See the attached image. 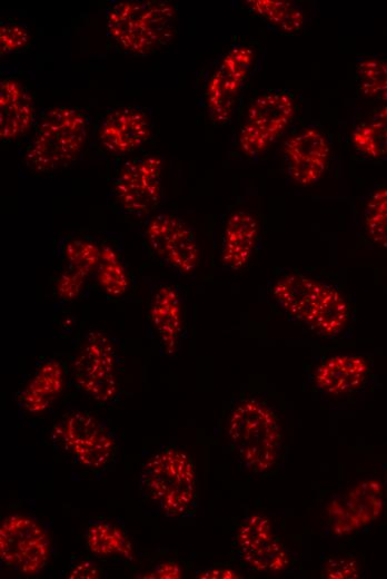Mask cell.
<instances>
[{
    "mask_svg": "<svg viewBox=\"0 0 387 579\" xmlns=\"http://www.w3.org/2000/svg\"><path fill=\"white\" fill-rule=\"evenodd\" d=\"M101 249L102 243L88 237L77 236L67 239L62 245L67 269L88 277L89 274L97 271L101 258Z\"/></svg>",
    "mask_w": 387,
    "mask_h": 579,
    "instance_id": "cell-28",
    "label": "cell"
},
{
    "mask_svg": "<svg viewBox=\"0 0 387 579\" xmlns=\"http://www.w3.org/2000/svg\"><path fill=\"white\" fill-rule=\"evenodd\" d=\"M96 272L100 287L108 295L119 297L127 292V269L119 253L108 243H102L101 258Z\"/></svg>",
    "mask_w": 387,
    "mask_h": 579,
    "instance_id": "cell-26",
    "label": "cell"
},
{
    "mask_svg": "<svg viewBox=\"0 0 387 579\" xmlns=\"http://www.w3.org/2000/svg\"><path fill=\"white\" fill-rule=\"evenodd\" d=\"M198 578L202 579H236L241 578L237 571H235L231 568L224 567V566H216L208 568L197 575Z\"/></svg>",
    "mask_w": 387,
    "mask_h": 579,
    "instance_id": "cell-35",
    "label": "cell"
},
{
    "mask_svg": "<svg viewBox=\"0 0 387 579\" xmlns=\"http://www.w3.org/2000/svg\"><path fill=\"white\" fill-rule=\"evenodd\" d=\"M101 576V571L98 566L89 560L81 561L72 567L70 570L68 578L71 579H85V578H99Z\"/></svg>",
    "mask_w": 387,
    "mask_h": 579,
    "instance_id": "cell-34",
    "label": "cell"
},
{
    "mask_svg": "<svg viewBox=\"0 0 387 579\" xmlns=\"http://www.w3.org/2000/svg\"><path fill=\"white\" fill-rule=\"evenodd\" d=\"M181 567L175 561L158 563L151 571L142 576L143 578L178 579L181 578Z\"/></svg>",
    "mask_w": 387,
    "mask_h": 579,
    "instance_id": "cell-33",
    "label": "cell"
},
{
    "mask_svg": "<svg viewBox=\"0 0 387 579\" xmlns=\"http://www.w3.org/2000/svg\"><path fill=\"white\" fill-rule=\"evenodd\" d=\"M258 222L247 210H236L228 217L221 241V263L230 271L242 269L250 261L258 238Z\"/></svg>",
    "mask_w": 387,
    "mask_h": 579,
    "instance_id": "cell-18",
    "label": "cell"
},
{
    "mask_svg": "<svg viewBox=\"0 0 387 579\" xmlns=\"http://www.w3.org/2000/svg\"><path fill=\"white\" fill-rule=\"evenodd\" d=\"M295 115L294 95L271 89L248 106L238 131V147L249 158L261 155L288 127Z\"/></svg>",
    "mask_w": 387,
    "mask_h": 579,
    "instance_id": "cell-6",
    "label": "cell"
},
{
    "mask_svg": "<svg viewBox=\"0 0 387 579\" xmlns=\"http://www.w3.org/2000/svg\"><path fill=\"white\" fill-rule=\"evenodd\" d=\"M363 220L368 238L387 249V187H379L368 196Z\"/></svg>",
    "mask_w": 387,
    "mask_h": 579,
    "instance_id": "cell-29",
    "label": "cell"
},
{
    "mask_svg": "<svg viewBox=\"0 0 387 579\" xmlns=\"http://www.w3.org/2000/svg\"><path fill=\"white\" fill-rule=\"evenodd\" d=\"M86 544L90 553L99 558L128 561L135 558L133 547L126 532L108 520L95 519L89 522Z\"/></svg>",
    "mask_w": 387,
    "mask_h": 579,
    "instance_id": "cell-24",
    "label": "cell"
},
{
    "mask_svg": "<svg viewBox=\"0 0 387 579\" xmlns=\"http://www.w3.org/2000/svg\"><path fill=\"white\" fill-rule=\"evenodd\" d=\"M36 102L28 86L16 76L0 80V139L10 143L33 129L38 118Z\"/></svg>",
    "mask_w": 387,
    "mask_h": 579,
    "instance_id": "cell-16",
    "label": "cell"
},
{
    "mask_svg": "<svg viewBox=\"0 0 387 579\" xmlns=\"http://www.w3.org/2000/svg\"><path fill=\"white\" fill-rule=\"evenodd\" d=\"M106 30L122 52L148 56L173 40L177 12L167 1H112L106 9Z\"/></svg>",
    "mask_w": 387,
    "mask_h": 579,
    "instance_id": "cell-2",
    "label": "cell"
},
{
    "mask_svg": "<svg viewBox=\"0 0 387 579\" xmlns=\"http://www.w3.org/2000/svg\"><path fill=\"white\" fill-rule=\"evenodd\" d=\"M52 439L77 463L95 471L109 465L118 448L117 438L107 425L91 413L78 410L54 424Z\"/></svg>",
    "mask_w": 387,
    "mask_h": 579,
    "instance_id": "cell-5",
    "label": "cell"
},
{
    "mask_svg": "<svg viewBox=\"0 0 387 579\" xmlns=\"http://www.w3.org/2000/svg\"><path fill=\"white\" fill-rule=\"evenodd\" d=\"M139 484L142 495L163 516L178 518L188 513L197 495V477L192 459L182 450L168 445L150 455L141 467Z\"/></svg>",
    "mask_w": 387,
    "mask_h": 579,
    "instance_id": "cell-3",
    "label": "cell"
},
{
    "mask_svg": "<svg viewBox=\"0 0 387 579\" xmlns=\"http://www.w3.org/2000/svg\"><path fill=\"white\" fill-rule=\"evenodd\" d=\"M288 177L300 186H309L324 176L330 158V145L326 135L308 126L290 136L282 147Z\"/></svg>",
    "mask_w": 387,
    "mask_h": 579,
    "instance_id": "cell-15",
    "label": "cell"
},
{
    "mask_svg": "<svg viewBox=\"0 0 387 579\" xmlns=\"http://www.w3.org/2000/svg\"><path fill=\"white\" fill-rule=\"evenodd\" d=\"M31 40L29 28L18 21L1 20L0 55L8 56L26 49Z\"/></svg>",
    "mask_w": 387,
    "mask_h": 579,
    "instance_id": "cell-30",
    "label": "cell"
},
{
    "mask_svg": "<svg viewBox=\"0 0 387 579\" xmlns=\"http://www.w3.org/2000/svg\"><path fill=\"white\" fill-rule=\"evenodd\" d=\"M356 82L360 94L387 105V59L365 57L356 65Z\"/></svg>",
    "mask_w": 387,
    "mask_h": 579,
    "instance_id": "cell-27",
    "label": "cell"
},
{
    "mask_svg": "<svg viewBox=\"0 0 387 579\" xmlns=\"http://www.w3.org/2000/svg\"><path fill=\"white\" fill-rule=\"evenodd\" d=\"M86 278L87 277L80 273L69 269L64 271L57 282L56 290L58 296L68 301L76 298L80 294Z\"/></svg>",
    "mask_w": 387,
    "mask_h": 579,
    "instance_id": "cell-32",
    "label": "cell"
},
{
    "mask_svg": "<svg viewBox=\"0 0 387 579\" xmlns=\"http://www.w3.org/2000/svg\"><path fill=\"white\" fill-rule=\"evenodd\" d=\"M246 7L272 28L285 35L298 33L304 26L299 4L288 0H248Z\"/></svg>",
    "mask_w": 387,
    "mask_h": 579,
    "instance_id": "cell-25",
    "label": "cell"
},
{
    "mask_svg": "<svg viewBox=\"0 0 387 579\" xmlns=\"http://www.w3.org/2000/svg\"><path fill=\"white\" fill-rule=\"evenodd\" d=\"M360 569L358 562L347 556L330 557L322 567L321 576L327 579H356Z\"/></svg>",
    "mask_w": 387,
    "mask_h": 579,
    "instance_id": "cell-31",
    "label": "cell"
},
{
    "mask_svg": "<svg viewBox=\"0 0 387 579\" xmlns=\"http://www.w3.org/2000/svg\"><path fill=\"white\" fill-rule=\"evenodd\" d=\"M324 285V283L307 275L288 273L275 282L272 295L288 315L305 324L320 296Z\"/></svg>",
    "mask_w": 387,
    "mask_h": 579,
    "instance_id": "cell-19",
    "label": "cell"
},
{
    "mask_svg": "<svg viewBox=\"0 0 387 579\" xmlns=\"http://www.w3.org/2000/svg\"><path fill=\"white\" fill-rule=\"evenodd\" d=\"M63 387V369L56 360L43 361L28 383L17 393L16 402L29 413H41L50 408Z\"/></svg>",
    "mask_w": 387,
    "mask_h": 579,
    "instance_id": "cell-20",
    "label": "cell"
},
{
    "mask_svg": "<svg viewBox=\"0 0 387 579\" xmlns=\"http://www.w3.org/2000/svg\"><path fill=\"white\" fill-rule=\"evenodd\" d=\"M227 434L238 458L252 472L266 473L276 465L282 440L280 425L262 401L240 400L230 412Z\"/></svg>",
    "mask_w": 387,
    "mask_h": 579,
    "instance_id": "cell-4",
    "label": "cell"
},
{
    "mask_svg": "<svg viewBox=\"0 0 387 579\" xmlns=\"http://www.w3.org/2000/svg\"><path fill=\"white\" fill-rule=\"evenodd\" d=\"M152 131V117L146 108L121 105L103 114L96 129V139L108 155L122 157L140 149L149 141Z\"/></svg>",
    "mask_w": 387,
    "mask_h": 579,
    "instance_id": "cell-12",
    "label": "cell"
},
{
    "mask_svg": "<svg viewBox=\"0 0 387 579\" xmlns=\"http://www.w3.org/2000/svg\"><path fill=\"white\" fill-rule=\"evenodd\" d=\"M87 110L71 106H52L38 114L22 160L34 173L66 168L82 154L90 134Z\"/></svg>",
    "mask_w": 387,
    "mask_h": 579,
    "instance_id": "cell-1",
    "label": "cell"
},
{
    "mask_svg": "<svg viewBox=\"0 0 387 579\" xmlns=\"http://www.w3.org/2000/svg\"><path fill=\"white\" fill-rule=\"evenodd\" d=\"M151 252L168 267L182 274L194 273L199 263V246L192 228L169 212L152 214L145 227Z\"/></svg>",
    "mask_w": 387,
    "mask_h": 579,
    "instance_id": "cell-11",
    "label": "cell"
},
{
    "mask_svg": "<svg viewBox=\"0 0 387 579\" xmlns=\"http://www.w3.org/2000/svg\"><path fill=\"white\" fill-rule=\"evenodd\" d=\"M369 373L365 357L351 354L334 355L315 370V386L329 395H341L359 389Z\"/></svg>",
    "mask_w": 387,
    "mask_h": 579,
    "instance_id": "cell-17",
    "label": "cell"
},
{
    "mask_svg": "<svg viewBox=\"0 0 387 579\" xmlns=\"http://www.w3.org/2000/svg\"><path fill=\"white\" fill-rule=\"evenodd\" d=\"M349 320V305L339 290L324 285L305 325L315 334L333 337L340 334Z\"/></svg>",
    "mask_w": 387,
    "mask_h": 579,
    "instance_id": "cell-22",
    "label": "cell"
},
{
    "mask_svg": "<svg viewBox=\"0 0 387 579\" xmlns=\"http://www.w3.org/2000/svg\"><path fill=\"white\" fill-rule=\"evenodd\" d=\"M255 51L247 45L228 49L214 67L204 92V105L216 125L227 124L251 73Z\"/></svg>",
    "mask_w": 387,
    "mask_h": 579,
    "instance_id": "cell-7",
    "label": "cell"
},
{
    "mask_svg": "<svg viewBox=\"0 0 387 579\" xmlns=\"http://www.w3.org/2000/svg\"><path fill=\"white\" fill-rule=\"evenodd\" d=\"M163 160L156 154L127 159L116 174L111 193L117 206L132 216L150 215L162 197Z\"/></svg>",
    "mask_w": 387,
    "mask_h": 579,
    "instance_id": "cell-8",
    "label": "cell"
},
{
    "mask_svg": "<svg viewBox=\"0 0 387 579\" xmlns=\"http://www.w3.org/2000/svg\"><path fill=\"white\" fill-rule=\"evenodd\" d=\"M51 540L48 531L33 517L13 513L0 526V559L18 573L32 576L49 562Z\"/></svg>",
    "mask_w": 387,
    "mask_h": 579,
    "instance_id": "cell-9",
    "label": "cell"
},
{
    "mask_svg": "<svg viewBox=\"0 0 387 579\" xmlns=\"http://www.w3.org/2000/svg\"><path fill=\"white\" fill-rule=\"evenodd\" d=\"M383 509L381 482L376 479L360 481L329 503V531L337 537L351 534L375 522Z\"/></svg>",
    "mask_w": 387,
    "mask_h": 579,
    "instance_id": "cell-14",
    "label": "cell"
},
{
    "mask_svg": "<svg viewBox=\"0 0 387 579\" xmlns=\"http://www.w3.org/2000/svg\"><path fill=\"white\" fill-rule=\"evenodd\" d=\"M149 314L166 353H173L182 331V302L169 285L158 287L150 302Z\"/></svg>",
    "mask_w": 387,
    "mask_h": 579,
    "instance_id": "cell-21",
    "label": "cell"
},
{
    "mask_svg": "<svg viewBox=\"0 0 387 579\" xmlns=\"http://www.w3.org/2000/svg\"><path fill=\"white\" fill-rule=\"evenodd\" d=\"M355 153L369 160L387 159V105L371 110L350 134Z\"/></svg>",
    "mask_w": 387,
    "mask_h": 579,
    "instance_id": "cell-23",
    "label": "cell"
},
{
    "mask_svg": "<svg viewBox=\"0 0 387 579\" xmlns=\"http://www.w3.org/2000/svg\"><path fill=\"white\" fill-rule=\"evenodd\" d=\"M235 539L239 558L250 569L278 573L289 567V555L267 517L258 513L247 516Z\"/></svg>",
    "mask_w": 387,
    "mask_h": 579,
    "instance_id": "cell-13",
    "label": "cell"
},
{
    "mask_svg": "<svg viewBox=\"0 0 387 579\" xmlns=\"http://www.w3.org/2000/svg\"><path fill=\"white\" fill-rule=\"evenodd\" d=\"M117 362L110 338L102 332H89L72 363V379L97 403H112L120 389Z\"/></svg>",
    "mask_w": 387,
    "mask_h": 579,
    "instance_id": "cell-10",
    "label": "cell"
}]
</instances>
